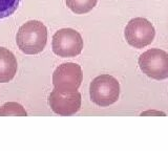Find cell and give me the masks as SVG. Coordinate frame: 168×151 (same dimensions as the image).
<instances>
[{
  "mask_svg": "<svg viewBox=\"0 0 168 151\" xmlns=\"http://www.w3.org/2000/svg\"><path fill=\"white\" fill-rule=\"evenodd\" d=\"M16 42L19 50L26 55H37L44 50L48 42L46 26L38 20H31L17 32Z\"/></svg>",
  "mask_w": 168,
  "mask_h": 151,
  "instance_id": "cell-1",
  "label": "cell"
},
{
  "mask_svg": "<svg viewBox=\"0 0 168 151\" xmlns=\"http://www.w3.org/2000/svg\"><path fill=\"white\" fill-rule=\"evenodd\" d=\"M89 93L92 101L98 106H109L118 101L120 96V84L112 76H98L90 83Z\"/></svg>",
  "mask_w": 168,
  "mask_h": 151,
  "instance_id": "cell-2",
  "label": "cell"
},
{
  "mask_svg": "<svg viewBox=\"0 0 168 151\" xmlns=\"http://www.w3.org/2000/svg\"><path fill=\"white\" fill-rule=\"evenodd\" d=\"M140 69L143 73L154 79L165 80L168 78V54L159 48L146 50L138 60Z\"/></svg>",
  "mask_w": 168,
  "mask_h": 151,
  "instance_id": "cell-3",
  "label": "cell"
},
{
  "mask_svg": "<svg viewBox=\"0 0 168 151\" xmlns=\"http://www.w3.org/2000/svg\"><path fill=\"white\" fill-rule=\"evenodd\" d=\"M124 36L130 46L143 48L154 41L156 29L150 21L143 17L131 19L124 31Z\"/></svg>",
  "mask_w": 168,
  "mask_h": 151,
  "instance_id": "cell-4",
  "label": "cell"
},
{
  "mask_svg": "<svg viewBox=\"0 0 168 151\" xmlns=\"http://www.w3.org/2000/svg\"><path fill=\"white\" fill-rule=\"evenodd\" d=\"M53 52L57 56L68 58L76 57L83 50V39L73 28H62L55 33L52 42Z\"/></svg>",
  "mask_w": 168,
  "mask_h": 151,
  "instance_id": "cell-5",
  "label": "cell"
},
{
  "mask_svg": "<svg viewBox=\"0 0 168 151\" xmlns=\"http://www.w3.org/2000/svg\"><path fill=\"white\" fill-rule=\"evenodd\" d=\"M83 81L80 65L76 63H63L59 65L53 75L54 89L60 92H73L78 90Z\"/></svg>",
  "mask_w": 168,
  "mask_h": 151,
  "instance_id": "cell-6",
  "label": "cell"
},
{
  "mask_svg": "<svg viewBox=\"0 0 168 151\" xmlns=\"http://www.w3.org/2000/svg\"><path fill=\"white\" fill-rule=\"evenodd\" d=\"M48 104L55 113L60 116H73L81 108V94L78 90L60 92L54 89L48 97Z\"/></svg>",
  "mask_w": 168,
  "mask_h": 151,
  "instance_id": "cell-7",
  "label": "cell"
},
{
  "mask_svg": "<svg viewBox=\"0 0 168 151\" xmlns=\"http://www.w3.org/2000/svg\"><path fill=\"white\" fill-rule=\"evenodd\" d=\"M17 73V60L14 54L0 46V83H7Z\"/></svg>",
  "mask_w": 168,
  "mask_h": 151,
  "instance_id": "cell-8",
  "label": "cell"
},
{
  "mask_svg": "<svg viewBox=\"0 0 168 151\" xmlns=\"http://www.w3.org/2000/svg\"><path fill=\"white\" fill-rule=\"evenodd\" d=\"M98 0H66V5L76 14H86L97 5Z\"/></svg>",
  "mask_w": 168,
  "mask_h": 151,
  "instance_id": "cell-9",
  "label": "cell"
},
{
  "mask_svg": "<svg viewBox=\"0 0 168 151\" xmlns=\"http://www.w3.org/2000/svg\"><path fill=\"white\" fill-rule=\"evenodd\" d=\"M0 116H27L25 109L23 106H21L20 104L15 103V102H9L5 103L3 106L0 108Z\"/></svg>",
  "mask_w": 168,
  "mask_h": 151,
  "instance_id": "cell-10",
  "label": "cell"
},
{
  "mask_svg": "<svg viewBox=\"0 0 168 151\" xmlns=\"http://www.w3.org/2000/svg\"><path fill=\"white\" fill-rule=\"evenodd\" d=\"M21 0H0V19L13 15L18 9Z\"/></svg>",
  "mask_w": 168,
  "mask_h": 151,
  "instance_id": "cell-11",
  "label": "cell"
},
{
  "mask_svg": "<svg viewBox=\"0 0 168 151\" xmlns=\"http://www.w3.org/2000/svg\"><path fill=\"white\" fill-rule=\"evenodd\" d=\"M143 114H162V116H164L165 113H163V112H151V111H147V112H143L142 116H143Z\"/></svg>",
  "mask_w": 168,
  "mask_h": 151,
  "instance_id": "cell-12",
  "label": "cell"
}]
</instances>
